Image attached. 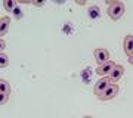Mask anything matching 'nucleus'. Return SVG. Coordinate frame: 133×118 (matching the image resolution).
<instances>
[{
  "mask_svg": "<svg viewBox=\"0 0 133 118\" xmlns=\"http://www.w3.org/2000/svg\"><path fill=\"white\" fill-rule=\"evenodd\" d=\"M0 92L6 94H10V84L5 78H0Z\"/></svg>",
  "mask_w": 133,
  "mask_h": 118,
  "instance_id": "1a4fd4ad",
  "label": "nucleus"
},
{
  "mask_svg": "<svg viewBox=\"0 0 133 118\" xmlns=\"http://www.w3.org/2000/svg\"><path fill=\"white\" fill-rule=\"evenodd\" d=\"M8 99H9V94L2 93V92H0V105H5L6 102H8Z\"/></svg>",
  "mask_w": 133,
  "mask_h": 118,
  "instance_id": "ddd939ff",
  "label": "nucleus"
},
{
  "mask_svg": "<svg viewBox=\"0 0 133 118\" xmlns=\"http://www.w3.org/2000/svg\"><path fill=\"white\" fill-rule=\"evenodd\" d=\"M123 74H124V66L120 65V64H117V65H115V68L111 71V74L108 75L109 84H117V83L120 81V78L123 77Z\"/></svg>",
  "mask_w": 133,
  "mask_h": 118,
  "instance_id": "7ed1b4c3",
  "label": "nucleus"
},
{
  "mask_svg": "<svg viewBox=\"0 0 133 118\" xmlns=\"http://www.w3.org/2000/svg\"><path fill=\"white\" fill-rule=\"evenodd\" d=\"M16 5H18V3H16L15 0H5V2H3V6H5V9L8 10V12H14Z\"/></svg>",
  "mask_w": 133,
  "mask_h": 118,
  "instance_id": "9d476101",
  "label": "nucleus"
},
{
  "mask_svg": "<svg viewBox=\"0 0 133 118\" xmlns=\"http://www.w3.org/2000/svg\"><path fill=\"white\" fill-rule=\"evenodd\" d=\"M118 94V84H109L102 93L98 96L101 100H111Z\"/></svg>",
  "mask_w": 133,
  "mask_h": 118,
  "instance_id": "f03ea898",
  "label": "nucleus"
},
{
  "mask_svg": "<svg viewBox=\"0 0 133 118\" xmlns=\"http://www.w3.org/2000/svg\"><path fill=\"white\" fill-rule=\"evenodd\" d=\"M93 55H95V59L99 65L107 64V62L109 61V52L105 47H98V49H95V50H93Z\"/></svg>",
  "mask_w": 133,
  "mask_h": 118,
  "instance_id": "20e7f679",
  "label": "nucleus"
},
{
  "mask_svg": "<svg viewBox=\"0 0 133 118\" xmlns=\"http://www.w3.org/2000/svg\"><path fill=\"white\" fill-rule=\"evenodd\" d=\"M14 16H15V18H16V19L22 18V10L19 9V6H18V5H16V8H15V9H14Z\"/></svg>",
  "mask_w": 133,
  "mask_h": 118,
  "instance_id": "f8f14e48",
  "label": "nucleus"
},
{
  "mask_svg": "<svg viewBox=\"0 0 133 118\" xmlns=\"http://www.w3.org/2000/svg\"><path fill=\"white\" fill-rule=\"evenodd\" d=\"M124 3L123 2H118V0H109L108 2V9H107V13L112 21H118L121 16L124 15Z\"/></svg>",
  "mask_w": 133,
  "mask_h": 118,
  "instance_id": "f257e3e1",
  "label": "nucleus"
},
{
  "mask_svg": "<svg viewBox=\"0 0 133 118\" xmlns=\"http://www.w3.org/2000/svg\"><path fill=\"white\" fill-rule=\"evenodd\" d=\"M115 62L112 61H108L107 64H102V65H98V68H96V74L101 77H108L109 74H111V71L115 68Z\"/></svg>",
  "mask_w": 133,
  "mask_h": 118,
  "instance_id": "39448f33",
  "label": "nucleus"
},
{
  "mask_svg": "<svg viewBox=\"0 0 133 118\" xmlns=\"http://www.w3.org/2000/svg\"><path fill=\"white\" fill-rule=\"evenodd\" d=\"M9 65V56L6 53H0V68H5Z\"/></svg>",
  "mask_w": 133,
  "mask_h": 118,
  "instance_id": "9b49d317",
  "label": "nucleus"
},
{
  "mask_svg": "<svg viewBox=\"0 0 133 118\" xmlns=\"http://www.w3.org/2000/svg\"><path fill=\"white\" fill-rule=\"evenodd\" d=\"M109 86V80H108V77H101L99 80L96 81V84H95V89H93V92H95V94H98L99 96L102 92H104L107 87Z\"/></svg>",
  "mask_w": 133,
  "mask_h": 118,
  "instance_id": "423d86ee",
  "label": "nucleus"
},
{
  "mask_svg": "<svg viewBox=\"0 0 133 118\" xmlns=\"http://www.w3.org/2000/svg\"><path fill=\"white\" fill-rule=\"evenodd\" d=\"M6 49V41L3 38H0V53H3V50Z\"/></svg>",
  "mask_w": 133,
  "mask_h": 118,
  "instance_id": "4468645a",
  "label": "nucleus"
},
{
  "mask_svg": "<svg viewBox=\"0 0 133 118\" xmlns=\"http://www.w3.org/2000/svg\"><path fill=\"white\" fill-rule=\"evenodd\" d=\"M129 62H130V64L133 65V55H132V56H129Z\"/></svg>",
  "mask_w": 133,
  "mask_h": 118,
  "instance_id": "2eb2a0df",
  "label": "nucleus"
},
{
  "mask_svg": "<svg viewBox=\"0 0 133 118\" xmlns=\"http://www.w3.org/2000/svg\"><path fill=\"white\" fill-rule=\"evenodd\" d=\"M123 47H124V53L127 56H132L133 55V36L132 34H127L123 40Z\"/></svg>",
  "mask_w": 133,
  "mask_h": 118,
  "instance_id": "0eeeda50",
  "label": "nucleus"
},
{
  "mask_svg": "<svg viewBox=\"0 0 133 118\" xmlns=\"http://www.w3.org/2000/svg\"><path fill=\"white\" fill-rule=\"evenodd\" d=\"M83 118H93V117H90V115H86V117H83Z\"/></svg>",
  "mask_w": 133,
  "mask_h": 118,
  "instance_id": "dca6fc26",
  "label": "nucleus"
},
{
  "mask_svg": "<svg viewBox=\"0 0 133 118\" xmlns=\"http://www.w3.org/2000/svg\"><path fill=\"white\" fill-rule=\"evenodd\" d=\"M9 27H10V18L8 15L2 16L0 18V38H2V36H5L9 31Z\"/></svg>",
  "mask_w": 133,
  "mask_h": 118,
  "instance_id": "6e6552de",
  "label": "nucleus"
}]
</instances>
